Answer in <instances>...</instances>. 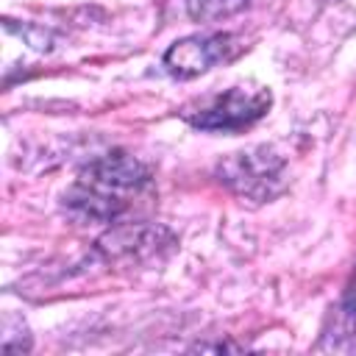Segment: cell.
I'll list each match as a JSON object with an SVG mask.
<instances>
[{
  "mask_svg": "<svg viewBox=\"0 0 356 356\" xmlns=\"http://www.w3.org/2000/svg\"><path fill=\"white\" fill-rule=\"evenodd\" d=\"M284 161L267 147H256L248 153H234L220 164V181L228 184L236 195L250 200H270L281 192Z\"/></svg>",
  "mask_w": 356,
  "mask_h": 356,
  "instance_id": "3957f363",
  "label": "cell"
},
{
  "mask_svg": "<svg viewBox=\"0 0 356 356\" xmlns=\"http://www.w3.org/2000/svg\"><path fill=\"white\" fill-rule=\"evenodd\" d=\"M147 192L150 170L128 153H108L81 170L64 195V206L78 220L111 222L131 211Z\"/></svg>",
  "mask_w": 356,
  "mask_h": 356,
  "instance_id": "6da1fadb",
  "label": "cell"
},
{
  "mask_svg": "<svg viewBox=\"0 0 356 356\" xmlns=\"http://www.w3.org/2000/svg\"><path fill=\"white\" fill-rule=\"evenodd\" d=\"M250 0H186V14L195 22H217L248 8Z\"/></svg>",
  "mask_w": 356,
  "mask_h": 356,
  "instance_id": "5b68a950",
  "label": "cell"
},
{
  "mask_svg": "<svg viewBox=\"0 0 356 356\" xmlns=\"http://www.w3.org/2000/svg\"><path fill=\"white\" fill-rule=\"evenodd\" d=\"M270 103H273V95L267 86L239 83V86H231L228 92L200 100L197 106L184 108V120L200 131L234 134V131H242L259 122L267 114Z\"/></svg>",
  "mask_w": 356,
  "mask_h": 356,
  "instance_id": "7a4b0ae2",
  "label": "cell"
},
{
  "mask_svg": "<svg viewBox=\"0 0 356 356\" xmlns=\"http://www.w3.org/2000/svg\"><path fill=\"white\" fill-rule=\"evenodd\" d=\"M242 42L234 33H206V36H186L175 42L164 53V70L175 78H195L209 72L217 64H225L242 53Z\"/></svg>",
  "mask_w": 356,
  "mask_h": 356,
  "instance_id": "277c9868",
  "label": "cell"
},
{
  "mask_svg": "<svg viewBox=\"0 0 356 356\" xmlns=\"http://www.w3.org/2000/svg\"><path fill=\"white\" fill-rule=\"evenodd\" d=\"M342 306H345L348 314H356V270L348 278V286H345V295H342Z\"/></svg>",
  "mask_w": 356,
  "mask_h": 356,
  "instance_id": "8992f818",
  "label": "cell"
}]
</instances>
